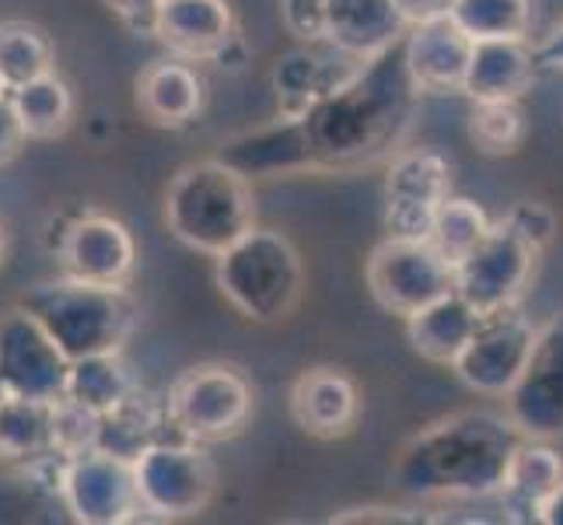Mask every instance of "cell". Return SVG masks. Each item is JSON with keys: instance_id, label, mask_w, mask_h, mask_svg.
<instances>
[{"instance_id": "6da1fadb", "label": "cell", "mask_w": 563, "mask_h": 525, "mask_svg": "<svg viewBox=\"0 0 563 525\" xmlns=\"http://www.w3.org/2000/svg\"><path fill=\"white\" fill-rule=\"evenodd\" d=\"M417 99L402 43L361 61L346 81L301 116L316 172H354L393 158L410 133Z\"/></svg>"}, {"instance_id": "7a4b0ae2", "label": "cell", "mask_w": 563, "mask_h": 525, "mask_svg": "<svg viewBox=\"0 0 563 525\" xmlns=\"http://www.w3.org/2000/svg\"><path fill=\"white\" fill-rule=\"evenodd\" d=\"M526 438L504 411H459L399 445L393 483L417 501H487L504 494L515 445Z\"/></svg>"}, {"instance_id": "3957f363", "label": "cell", "mask_w": 563, "mask_h": 525, "mask_svg": "<svg viewBox=\"0 0 563 525\" xmlns=\"http://www.w3.org/2000/svg\"><path fill=\"white\" fill-rule=\"evenodd\" d=\"M18 305L38 319L67 361L120 354L137 329V302L126 284H85L60 274V281L29 287Z\"/></svg>"}, {"instance_id": "277c9868", "label": "cell", "mask_w": 563, "mask_h": 525, "mask_svg": "<svg viewBox=\"0 0 563 525\" xmlns=\"http://www.w3.org/2000/svg\"><path fill=\"white\" fill-rule=\"evenodd\" d=\"M165 225L183 245L218 256L256 225V193L221 158L192 162L168 183Z\"/></svg>"}, {"instance_id": "5b68a950", "label": "cell", "mask_w": 563, "mask_h": 525, "mask_svg": "<svg viewBox=\"0 0 563 525\" xmlns=\"http://www.w3.org/2000/svg\"><path fill=\"white\" fill-rule=\"evenodd\" d=\"M213 277L224 302L242 319L280 322L305 295V263L284 231L252 225L239 242L213 256Z\"/></svg>"}, {"instance_id": "8992f818", "label": "cell", "mask_w": 563, "mask_h": 525, "mask_svg": "<svg viewBox=\"0 0 563 525\" xmlns=\"http://www.w3.org/2000/svg\"><path fill=\"white\" fill-rule=\"evenodd\" d=\"M172 431L186 441H228L245 431L252 417V382L242 368L224 361L192 364L165 396Z\"/></svg>"}, {"instance_id": "52a82bcc", "label": "cell", "mask_w": 563, "mask_h": 525, "mask_svg": "<svg viewBox=\"0 0 563 525\" xmlns=\"http://www.w3.org/2000/svg\"><path fill=\"white\" fill-rule=\"evenodd\" d=\"M137 483L141 515L151 518H192L218 491V462L207 445L186 438H162L130 462Z\"/></svg>"}, {"instance_id": "ba28073f", "label": "cell", "mask_w": 563, "mask_h": 525, "mask_svg": "<svg viewBox=\"0 0 563 525\" xmlns=\"http://www.w3.org/2000/svg\"><path fill=\"white\" fill-rule=\"evenodd\" d=\"M364 277L385 313L402 319L455 291V266L441 256L431 239L388 236L372 252Z\"/></svg>"}, {"instance_id": "9c48e42d", "label": "cell", "mask_w": 563, "mask_h": 525, "mask_svg": "<svg viewBox=\"0 0 563 525\" xmlns=\"http://www.w3.org/2000/svg\"><path fill=\"white\" fill-rule=\"evenodd\" d=\"M532 340L536 322L526 316L521 302L490 308V313H479L473 337L455 358L452 372L476 396L504 400L532 354Z\"/></svg>"}, {"instance_id": "30bf717a", "label": "cell", "mask_w": 563, "mask_h": 525, "mask_svg": "<svg viewBox=\"0 0 563 525\" xmlns=\"http://www.w3.org/2000/svg\"><path fill=\"white\" fill-rule=\"evenodd\" d=\"M504 414L526 438H563V313L536 326L532 354L504 396Z\"/></svg>"}, {"instance_id": "8fae6325", "label": "cell", "mask_w": 563, "mask_h": 525, "mask_svg": "<svg viewBox=\"0 0 563 525\" xmlns=\"http://www.w3.org/2000/svg\"><path fill=\"white\" fill-rule=\"evenodd\" d=\"M539 256L542 252H536L529 242H521L511 228H504L497 221L490 225V231L483 236V242L470 256H462L455 263V291L476 308V313L515 305L529 291Z\"/></svg>"}, {"instance_id": "7c38bea8", "label": "cell", "mask_w": 563, "mask_h": 525, "mask_svg": "<svg viewBox=\"0 0 563 525\" xmlns=\"http://www.w3.org/2000/svg\"><path fill=\"white\" fill-rule=\"evenodd\" d=\"M452 193V162L434 147L396 151L385 175L388 236L427 239L441 200Z\"/></svg>"}, {"instance_id": "4fadbf2b", "label": "cell", "mask_w": 563, "mask_h": 525, "mask_svg": "<svg viewBox=\"0 0 563 525\" xmlns=\"http://www.w3.org/2000/svg\"><path fill=\"white\" fill-rule=\"evenodd\" d=\"M60 497L67 518L85 525H123L141 518L133 466L102 449H88L67 459Z\"/></svg>"}, {"instance_id": "5bb4252c", "label": "cell", "mask_w": 563, "mask_h": 525, "mask_svg": "<svg viewBox=\"0 0 563 525\" xmlns=\"http://www.w3.org/2000/svg\"><path fill=\"white\" fill-rule=\"evenodd\" d=\"M70 361L53 337L22 305L0 316V389L8 396L56 400L64 396Z\"/></svg>"}, {"instance_id": "9a60e30c", "label": "cell", "mask_w": 563, "mask_h": 525, "mask_svg": "<svg viewBox=\"0 0 563 525\" xmlns=\"http://www.w3.org/2000/svg\"><path fill=\"white\" fill-rule=\"evenodd\" d=\"M60 274L85 284H130L137 266V242L123 221L99 210H81L56 242Z\"/></svg>"}, {"instance_id": "2e32d148", "label": "cell", "mask_w": 563, "mask_h": 525, "mask_svg": "<svg viewBox=\"0 0 563 525\" xmlns=\"http://www.w3.org/2000/svg\"><path fill=\"white\" fill-rule=\"evenodd\" d=\"M224 165H231L245 179H277V175H301L316 172V154L308 144V133L301 116H280L256 130L235 133L213 154Z\"/></svg>"}, {"instance_id": "e0dca14e", "label": "cell", "mask_w": 563, "mask_h": 525, "mask_svg": "<svg viewBox=\"0 0 563 525\" xmlns=\"http://www.w3.org/2000/svg\"><path fill=\"white\" fill-rule=\"evenodd\" d=\"M154 39L179 61L213 64L239 39L228 0H165Z\"/></svg>"}, {"instance_id": "ac0fdd59", "label": "cell", "mask_w": 563, "mask_h": 525, "mask_svg": "<svg viewBox=\"0 0 563 525\" xmlns=\"http://www.w3.org/2000/svg\"><path fill=\"white\" fill-rule=\"evenodd\" d=\"M290 417L305 435L333 441L354 431L361 417V389L357 382L333 364L308 368L290 385Z\"/></svg>"}, {"instance_id": "d6986e66", "label": "cell", "mask_w": 563, "mask_h": 525, "mask_svg": "<svg viewBox=\"0 0 563 525\" xmlns=\"http://www.w3.org/2000/svg\"><path fill=\"white\" fill-rule=\"evenodd\" d=\"M470 53H473V39L452 22V14L410 25L402 35V61L420 95L462 91Z\"/></svg>"}, {"instance_id": "ffe728a7", "label": "cell", "mask_w": 563, "mask_h": 525, "mask_svg": "<svg viewBox=\"0 0 563 525\" xmlns=\"http://www.w3.org/2000/svg\"><path fill=\"white\" fill-rule=\"evenodd\" d=\"M396 0H329L322 43L340 50L351 61H372L406 35Z\"/></svg>"}, {"instance_id": "44dd1931", "label": "cell", "mask_w": 563, "mask_h": 525, "mask_svg": "<svg viewBox=\"0 0 563 525\" xmlns=\"http://www.w3.org/2000/svg\"><path fill=\"white\" fill-rule=\"evenodd\" d=\"M357 64L361 61H351V56L325 43H301L298 50L284 53L274 74H269L280 116H305L322 95L346 81Z\"/></svg>"}, {"instance_id": "7402d4cb", "label": "cell", "mask_w": 563, "mask_h": 525, "mask_svg": "<svg viewBox=\"0 0 563 525\" xmlns=\"http://www.w3.org/2000/svg\"><path fill=\"white\" fill-rule=\"evenodd\" d=\"M536 53L529 39H487L473 43L462 95L473 102H521L536 81Z\"/></svg>"}, {"instance_id": "603a6c76", "label": "cell", "mask_w": 563, "mask_h": 525, "mask_svg": "<svg viewBox=\"0 0 563 525\" xmlns=\"http://www.w3.org/2000/svg\"><path fill=\"white\" fill-rule=\"evenodd\" d=\"M203 99L207 88L200 70L189 61H179V56L154 61L137 77V106L154 127L179 130L192 123L203 112Z\"/></svg>"}, {"instance_id": "cb8c5ba5", "label": "cell", "mask_w": 563, "mask_h": 525, "mask_svg": "<svg viewBox=\"0 0 563 525\" xmlns=\"http://www.w3.org/2000/svg\"><path fill=\"white\" fill-rule=\"evenodd\" d=\"M162 438H179L172 431V420L165 411V400L151 396L147 389H133V393L115 403L112 411L99 417V435H95V449L112 452L126 462L137 459L147 445Z\"/></svg>"}, {"instance_id": "d4e9b609", "label": "cell", "mask_w": 563, "mask_h": 525, "mask_svg": "<svg viewBox=\"0 0 563 525\" xmlns=\"http://www.w3.org/2000/svg\"><path fill=\"white\" fill-rule=\"evenodd\" d=\"M479 322V313L465 302L459 291L434 298L431 305L417 308L413 316H406V337L420 358L434 364H455L462 347L470 343L473 329Z\"/></svg>"}, {"instance_id": "484cf974", "label": "cell", "mask_w": 563, "mask_h": 525, "mask_svg": "<svg viewBox=\"0 0 563 525\" xmlns=\"http://www.w3.org/2000/svg\"><path fill=\"white\" fill-rule=\"evenodd\" d=\"M8 95L29 141H53L67 133L74 120V91L56 70L35 77L22 88H11Z\"/></svg>"}, {"instance_id": "4316f807", "label": "cell", "mask_w": 563, "mask_h": 525, "mask_svg": "<svg viewBox=\"0 0 563 525\" xmlns=\"http://www.w3.org/2000/svg\"><path fill=\"white\" fill-rule=\"evenodd\" d=\"M133 389H137V379L130 375V364L123 361L120 350V354H91L70 361L64 396L102 417L115 403H123Z\"/></svg>"}, {"instance_id": "83f0119b", "label": "cell", "mask_w": 563, "mask_h": 525, "mask_svg": "<svg viewBox=\"0 0 563 525\" xmlns=\"http://www.w3.org/2000/svg\"><path fill=\"white\" fill-rule=\"evenodd\" d=\"M53 452V400L0 396V459L25 462Z\"/></svg>"}, {"instance_id": "f1b7e54d", "label": "cell", "mask_w": 563, "mask_h": 525, "mask_svg": "<svg viewBox=\"0 0 563 525\" xmlns=\"http://www.w3.org/2000/svg\"><path fill=\"white\" fill-rule=\"evenodd\" d=\"M563 483V459L550 441L521 438L511 452L508 477H504V497L518 501L521 508L532 512Z\"/></svg>"}, {"instance_id": "f546056e", "label": "cell", "mask_w": 563, "mask_h": 525, "mask_svg": "<svg viewBox=\"0 0 563 525\" xmlns=\"http://www.w3.org/2000/svg\"><path fill=\"white\" fill-rule=\"evenodd\" d=\"M49 70H56V50L43 29L32 22H0V81L8 91Z\"/></svg>"}, {"instance_id": "4dcf8cb0", "label": "cell", "mask_w": 563, "mask_h": 525, "mask_svg": "<svg viewBox=\"0 0 563 525\" xmlns=\"http://www.w3.org/2000/svg\"><path fill=\"white\" fill-rule=\"evenodd\" d=\"M452 22L473 39H529L532 0H455Z\"/></svg>"}, {"instance_id": "1f68e13d", "label": "cell", "mask_w": 563, "mask_h": 525, "mask_svg": "<svg viewBox=\"0 0 563 525\" xmlns=\"http://www.w3.org/2000/svg\"><path fill=\"white\" fill-rule=\"evenodd\" d=\"M490 218H487V210H483L479 204L473 200H465V197H444L438 214H434V225H431V239L438 245V252L444 260H449L452 266L462 260V256H470V252L483 242V236L490 231Z\"/></svg>"}, {"instance_id": "d6a6232c", "label": "cell", "mask_w": 563, "mask_h": 525, "mask_svg": "<svg viewBox=\"0 0 563 525\" xmlns=\"http://www.w3.org/2000/svg\"><path fill=\"white\" fill-rule=\"evenodd\" d=\"M470 141L487 158H511L526 144V112L518 102H473Z\"/></svg>"}, {"instance_id": "836d02e7", "label": "cell", "mask_w": 563, "mask_h": 525, "mask_svg": "<svg viewBox=\"0 0 563 525\" xmlns=\"http://www.w3.org/2000/svg\"><path fill=\"white\" fill-rule=\"evenodd\" d=\"M95 435H99V414H91L88 406L67 396L53 400V452L67 459L81 456L95 449Z\"/></svg>"}, {"instance_id": "e575fe53", "label": "cell", "mask_w": 563, "mask_h": 525, "mask_svg": "<svg viewBox=\"0 0 563 525\" xmlns=\"http://www.w3.org/2000/svg\"><path fill=\"white\" fill-rule=\"evenodd\" d=\"M504 228H511L521 242H529L536 252H547L556 236V218L547 204L539 200H518L508 214L500 218Z\"/></svg>"}, {"instance_id": "d590c367", "label": "cell", "mask_w": 563, "mask_h": 525, "mask_svg": "<svg viewBox=\"0 0 563 525\" xmlns=\"http://www.w3.org/2000/svg\"><path fill=\"white\" fill-rule=\"evenodd\" d=\"M329 0H280V18L298 43H322Z\"/></svg>"}, {"instance_id": "8d00e7d4", "label": "cell", "mask_w": 563, "mask_h": 525, "mask_svg": "<svg viewBox=\"0 0 563 525\" xmlns=\"http://www.w3.org/2000/svg\"><path fill=\"white\" fill-rule=\"evenodd\" d=\"M102 4L120 18L133 35H154L165 0H102Z\"/></svg>"}, {"instance_id": "74e56055", "label": "cell", "mask_w": 563, "mask_h": 525, "mask_svg": "<svg viewBox=\"0 0 563 525\" xmlns=\"http://www.w3.org/2000/svg\"><path fill=\"white\" fill-rule=\"evenodd\" d=\"M25 144H29V138H25L22 123H18V112L11 106V95L4 91V95H0V165H8Z\"/></svg>"}, {"instance_id": "f35d334b", "label": "cell", "mask_w": 563, "mask_h": 525, "mask_svg": "<svg viewBox=\"0 0 563 525\" xmlns=\"http://www.w3.org/2000/svg\"><path fill=\"white\" fill-rule=\"evenodd\" d=\"M452 4L455 0H396L406 25H420V22H431V18L452 14Z\"/></svg>"}, {"instance_id": "ab89813d", "label": "cell", "mask_w": 563, "mask_h": 525, "mask_svg": "<svg viewBox=\"0 0 563 525\" xmlns=\"http://www.w3.org/2000/svg\"><path fill=\"white\" fill-rule=\"evenodd\" d=\"M333 522H423V515H410L406 508H354L346 515H333Z\"/></svg>"}, {"instance_id": "60d3db41", "label": "cell", "mask_w": 563, "mask_h": 525, "mask_svg": "<svg viewBox=\"0 0 563 525\" xmlns=\"http://www.w3.org/2000/svg\"><path fill=\"white\" fill-rule=\"evenodd\" d=\"M532 53H536V64L550 67V70H563V22L547 35V43Z\"/></svg>"}, {"instance_id": "b9f144b4", "label": "cell", "mask_w": 563, "mask_h": 525, "mask_svg": "<svg viewBox=\"0 0 563 525\" xmlns=\"http://www.w3.org/2000/svg\"><path fill=\"white\" fill-rule=\"evenodd\" d=\"M536 522H542V525H563V483L536 508Z\"/></svg>"}, {"instance_id": "7bdbcfd3", "label": "cell", "mask_w": 563, "mask_h": 525, "mask_svg": "<svg viewBox=\"0 0 563 525\" xmlns=\"http://www.w3.org/2000/svg\"><path fill=\"white\" fill-rule=\"evenodd\" d=\"M4 256H8V231L0 225V263H4Z\"/></svg>"}, {"instance_id": "ee69618b", "label": "cell", "mask_w": 563, "mask_h": 525, "mask_svg": "<svg viewBox=\"0 0 563 525\" xmlns=\"http://www.w3.org/2000/svg\"><path fill=\"white\" fill-rule=\"evenodd\" d=\"M4 91H8V88H4V81H0V95H4Z\"/></svg>"}, {"instance_id": "f6af8a7d", "label": "cell", "mask_w": 563, "mask_h": 525, "mask_svg": "<svg viewBox=\"0 0 563 525\" xmlns=\"http://www.w3.org/2000/svg\"><path fill=\"white\" fill-rule=\"evenodd\" d=\"M0 396H4V389H0Z\"/></svg>"}]
</instances>
